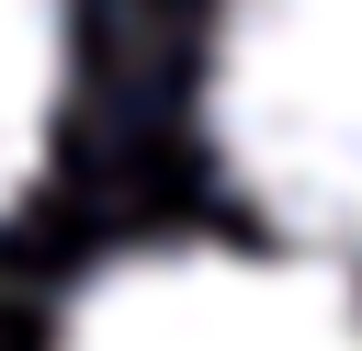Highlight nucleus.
<instances>
[{
    "label": "nucleus",
    "instance_id": "obj_1",
    "mask_svg": "<svg viewBox=\"0 0 362 351\" xmlns=\"http://www.w3.org/2000/svg\"><path fill=\"white\" fill-rule=\"evenodd\" d=\"M204 147L260 238L362 272V0H226L204 34Z\"/></svg>",
    "mask_w": 362,
    "mask_h": 351
},
{
    "label": "nucleus",
    "instance_id": "obj_2",
    "mask_svg": "<svg viewBox=\"0 0 362 351\" xmlns=\"http://www.w3.org/2000/svg\"><path fill=\"white\" fill-rule=\"evenodd\" d=\"M57 351H362V272L283 238H170L102 260Z\"/></svg>",
    "mask_w": 362,
    "mask_h": 351
},
{
    "label": "nucleus",
    "instance_id": "obj_3",
    "mask_svg": "<svg viewBox=\"0 0 362 351\" xmlns=\"http://www.w3.org/2000/svg\"><path fill=\"white\" fill-rule=\"evenodd\" d=\"M57 102H68V0H0V215L45 170Z\"/></svg>",
    "mask_w": 362,
    "mask_h": 351
}]
</instances>
